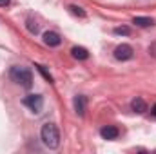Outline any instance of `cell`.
<instances>
[{"label": "cell", "mask_w": 156, "mask_h": 154, "mask_svg": "<svg viewBox=\"0 0 156 154\" xmlns=\"http://www.w3.org/2000/svg\"><path fill=\"white\" fill-rule=\"evenodd\" d=\"M40 138H42L44 145L49 149H56L60 145V132L55 123H44V127L40 131Z\"/></svg>", "instance_id": "1"}, {"label": "cell", "mask_w": 156, "mask_h": 154, "mask_svg": "<svg viewBox=\"0 0 156 154\" xmlns=\"http://www.w3.org/2000/svg\"><path fill=\"white\" fill-rule=\"evenodd\" d=\"M9 76H11V80H13L15 83L22 85V87H26V89H29V87L33 85V75H31V71H29L27 67L15 65V67H11Z\"/></svg>", "instance_id": "2"}, {"label": "cell", "mask_w": 156, "mask_h": 154, "mask_svg": "<svg viewBox=\"0 0 156 154\" xmlns=\"http://www.w3.org/2000/svg\"><path fill=\"white\" fill-rule=\"evenodd\" d=\"M24 105L29 107L33 113H40L42 107H44V98H42L40 94H27V96L24 98Z\"/></svg>", "instance_id": "3"}, {"label": "cell", "mask_w": 156, "mask_h": 154, "mask_svg": "<svg viewBox=\"0 0 156 154\" xmlns=\"http://www.w3.org/2000/svg\"><path fill=\"white\" fill-rule=\"evenodd\" d=\"M133 47L131 45H127V44H122V45H118L116 49H115V58L120 60V62H127V60H131L133 58Z\"/></svg>", "instance_id": "4"}, {"label": "cell", "mask_w": 156, "mask_h": 154, "mask_svg": "<svg viewBox=\"0 0 156 154\" xmlns=\"http://www.w3.org/2000/svg\"><path fill=\"white\" fill-rule=\"evenodd\" d=\"M44 44L49 45V47H58V45L62 44V38H60V35L55 33V31H45V33H44Z\"/></svg>", "instance_id": "5"}, {"label": "cell", "mask_w": 156, "mask_h": 154, "mask_svg": "<svg viewBox=\"0 0 156 154\" xmlns=\"http://www.w3.org/2000/svg\"><path fill=\"white\" fill-rule=\"evenodd\" d=\"M118 134H120V131H118V127H115V125H105V127L100 129V136L104 140H116Z\"/></svg>", "instance_id": "6"}, {"label": "cell", "mask_w": 156, "mask_h": 154, "mask_svg": "<svg viewBox=\"0 0 156 154\" xmlns=\"http://www.w3.org/2000/svg\"><path fill=\"white\" fill-rule=\"evenodd\" d=\"M73 105H75V111H76L78 116H83V114H85V105H87V100H85V96H82V94L75 96V100H73Z\"/></svg>", "instance_id": "7"}, {"label": "cell", "mask_w": 156, "mask_h": 154, "mask_svg": "<svg viewBox=\"0 0 156 154\" xmlns=\"http://www.w3.org/2000/svg\"><path fill=\"white\" fill-rule=\"evenodd\" d=\"M131 109H133L134 113L142 114V113H145V111H147V105H145V102H144L142 98H134V100L131 102Z\"/></svg>", "instance_id": "8"}, {"label": "cell", "mask_w": 156, "mask_h": 154, "mask_svg": "<svg viewBox=\"0 0 156 154\" xmlns=\"http://www.w3.org/2000/svg\"><path fill=\"white\" fill-rule=\"evenodd\" d=\"M133 24H136L138 27H149V26L154 24V20L149 18V16H134L133 18Z\"/></svg>", "instance_id": "9"}, {"label": "cell", "mask_w": 156, "mask_h": 154, "mask_svg": "<svg viewBox=\"0 0 156 154\" xmlns=\"http://www.w3.org/2000/svg\"><path fill=\"white\" fill-rule=\"evenodd\" d=\"M71 53H73V56L76 58V60H87L89 58V51L85 49V47H73L71 49Z\"/></svg>", "instance_id": "10"}, {"label": "cell", "mask_w": 156, "mask_h": 154, "mask_svg": "<svg viewBox=\"0 0 156 154\" xmlns=\"http://www.w3.org/2000/svg\"><path fill=\"white\" fill-rule=\"evenodd\" d=\"M69 11L73 13V15H76V16H80V18H85V11L82 9V7H78V5H69Z\"/></svg>", "instance_id": "11"}, {"label": "cell", "mask_w": 156, "mask_h": 154, "mask_svg": "<svg viewBox=\"0 0 156 154\" xmlns=\"http://www.w3.org/2000/svg\"><path fill=\"white\" fill-rule=\"evenodd\" d=\"M129 33H131L129 27H116L115 29V35H129Z\"/></svg>", "instance_id": "12"}, {"label": "cell", "mask_w": 156, "mask_h": 154, "mask_svg": "<svg viewBox=\"0 0 156 154\" xmlns=\"http://www.w3.org/2000/svg\"><path fill=\"white\" fill-rule=\"evenodd\" d=\"M37 67H38V71H40V73H42V75L45 76V80H47V82H53V78H51V75H49V73H47V71L44 69V65H37Z\"/></svg>", "instance_id": "13"}, {"label": "cell", "mask_w": 156, "mask_h": 154, "mask_svg": "<svg viewBox=\"0 0 156 154\" xmlns=\"http://www.w3.org/2000/svg\"><path fill=\"white\" fill-rule=\"evenodd\" d=\"M27 27H29L31 33H37V31H38V26H37V24L33 26V20H27Z\"/></svg>", "instance_id": "14"}, {"label": "cell", "mask_w": 156, "mask_h": 154, "mask_svg": "<svg viewBox=\"0 0 156 154\" xmlns=\"http://www.w3.org/2000/svg\"><path fill=\"white\" fill-rule=\"evenodd\" d=\"M5 5H9V0H0V7H5Z\"/></svg>", "instance_id": "15"}, {"label": "cell", "mask_w": 156, "mask_h": 154, "mask_svg": "<svg viewBox=\"0 0 156 154\" xmlns=\"http://www.w3.org/2000/svg\"><path fill=\"white\" fill-rule=\"evenodd\" d=\"M151 114H153V116H156V103L153 105V107H151Z\"/></svg>", "instance_id": "16"}]
</instances>
